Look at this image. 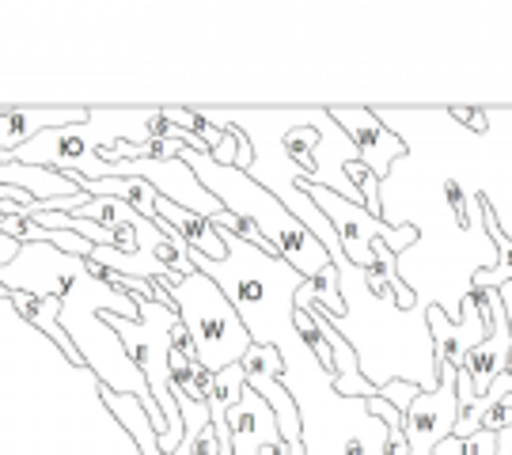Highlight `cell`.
<instances>
[{"label":"cell","mask_w":512,"mask_h":455,"mask_svg":"<svg viewBox=\"0 0 512 455\" xmlns=\"http://www.w3.org/2000/svg\"><path fill=\"white\" fill-rule=\"evenodd\" d=\"M220 239L228 247V258L224 262H209L205 255L190 251L194 270H202L228 296V304L243 319V330L251 334V346L281 349L285 338L296 342L300 334L293 327V311H296V292L304 285V277L289 262L262 255L258 247L243 243L232 232H220Z\"/></svg>","instance_id":"1"},{"label":"cell","mask_w":512,"mask_h":455,"mask_svg":"<svg viewBox=\"0 0 512 455\" xmlns=\"http://www.w3.org/2000/svg\"><path fill=\"white\" fill-rule=\"evenodd\" d=\"M179 160H183V164L198 175V182H202L205 190L224 205V213L251 220L258 232L266 236V243L274 247V255L281 258V262H289L304 281H311L315 273H323L327 266H334L330 255L323 251V243L311 236L308 228H304L270 190H262L251 175H243L236 167L213 164V156L190 152V148L179 152Z\"/></svg>","instance_id":"2"},{"label":"cell","mask_w":512,"mask_h":455,"mask_svg":"<svg viewBox=\"0 0 512 455\" xmlns=\"http://www.w3.org/2000/svg\"><path fill=\"white\" fill-rule=\"evenodd\" d=\"M167 292L175 300V315H179V323L190 334L202 368H209L217 376V372H224V368H232V364L247 357L251 334L243 330V319L228 304V296L202 270H194L183 285H175Z\"/></svg>","instance_id":"3"},{"label":"cell","mask_w":512,"mask_h":455,"mask_svg":"<svg viewBox=\"0 0 512 455\" xmlns=\"http://www.w3.org/2000/svg\"><path fill=\"white\" fill-rule=\"evenodd\" d=\"M148 110H107L88 107V122L80 126H57L38 133L35 141H27L23 148L12 152V160L23 167H46V171H57V175H69V171H80V167L92 160L95 152L114 145H137L133 141V126H145Z\"/></svg>","instance_id":"4"},{"label":"cell","mask_w":512,"mask_h":455,"mask_svg":"<svg viewBox=\"0 0 512 455\" xmlns=\"http://www.w3.org/2000/svg\"><path fill=\"white\" fill-rule=\"evenodd\" d=\"M311 201H315V209L330 220V228H334V236L342 243V255L353 270H372V243L376 239H384L387 251L391 255H403L410 243H418V228L414 224H399V228H391L384 224L380 217H372L365 213V205H353V201L338 198L334 190H323V186H300Z\"/></svg>","instance_id":"5"},{"label":"cell","mask_w":512,"mask_h":455,"mask_svg":"<svg viewBox=\"0 0 512 455\" xmlns=\"http://www.w3.org/2000/svg\"><path fill=\"white\" fill-rule=\"evenodd\" d=\"M80 277H88V262L57 251L54 243H23L19 255L0 270V285L8 292H27L35 300H65Z\"/></svg>","instance_id":"6"},{"label":"cell","mask_w":512,"mask_h":455,"mask_svg":"<svg viewBox=\"0 0 512 455\" xmlns=\"http://www.w3.org/2000/svg\"><path fill=\"white\" fill-rule=\"evenodd\" d=\"M456 376L448 368H437V387L421 391L418 399L410 402V410L403 414V437L410 455H433L440 440H448L456 433L459 421V391Z\"/></svg>","instance_id":"7"},{"label":"cell","mask_w":512,"mask_h":455,"mask_svg":"<svg viewBox=\"0 0 512 455\" xmlns=\"http://www.w3.org/2000/svg\"><path fill=\"white\" fill-rule=\"evenodd\" d=\"M330 122L346 133L353 148H357V160L376 175V179L384 182L387 171L395 167V160H403L406 156V141L403 137H395V129L387 126L384 118L376 114V110H365V107H334L327 110Z\"/></svg>","instance_id":"8"},{"label":"cell","mask_w":512,"mask_h":455,"mask_svg":"<svg viewBox=\"0 0 512 455\" xmlns=\"http://www.w3.org/2000/svg\"><path fill=\"white\" fill-rule=\"evenodd\" d=\"M425 323L433 330V353H437V368H448V372H459L463 368V357L482 342V319H478L475 304L463 296L459 304V323H452L444 308L437 304H425ZM490 334V330H486Z\"/></svg>","instance_id":"9"},{"label":"cell","mask_w":512,"mask_h":455,"mask_svg":"<svg viewBox=\"0 0 512 455\" xmlns=\"http://www.w3.org/2000/svg\"><path fill=\"white\" fill-rule=\"evenodd\" d=\"M80 122H88V107H0V164H8L12 152L38 133Z\"/></svg>","instance_id":"10"},{"label":"cell","mask_w":512,"mask_h":455,"mask_svg":"<svg viewBox=\"0 0 512 455\" xmlns=\"http://www.w3.org/2000/svg\"><path fill=\"white\" fill-rule=\"evenodd\" d=\"M228 437H232V455H258L262 448L285 444L277 433L274 410L251 387H243L239 402L228 410Z\"/></svg>","instance_id":"11"},{"label":"cell","mask_w":512,"mask_h":455,"mask_svg":"<svg viewBox=\"0 0 512 455\" xmlns=\"http://www.w3.org/2000/svg\"><path fill=\"white\" fill-rule=\"evenodd\" d=\"M156 217H164L179 232V239H183L186 247L205 255L209 262H224L228 258V247L220 239V228H213V220L198 217V213H186V209H179L175 201L160 198V194H156Z\"/></svg>","instance_id":"12"},{"label":"cell","mask_w":512,"mask_h":455,"mask_svg":"<svg viewBox=\"0 0 512 455\" xmlns=\"http://www.w3.org/2000/svg\"><path fill=\"white\" fill-rule=\"evenodd\" d=\"M80 175H57L46 167H23L16 160L0 164V186H19L31 190L35 201H57V198H76L80 194Z\"/></svg>","instance_id":"13"},{"label":"cell","mask_w":512,"mask_h":455,"mask_svg":"<svg viewBox=\"0 0 512 455\" xmlns=\"http://www.w3.org/2000/svg\"><path fill=\"white\" fill-rule=\"evenodd\" d=\"M475 209L482 213V224H486V232L490 239L497 243V251H501V262H497V270H478L475 281H471V289H501V285H512V239L501 232V224H497V213L490 198H486V190H478L475 194Z\"/></svg>","instance_id":"14"},{"label":"cell","mask_w":512,"mask_h":455,"mask_svg":"<svg viewBox=\"0 0 512 455\" xmlns=\"http://www.w3.org/2000/svg\"><path fill=\"white\" fill-rule=\"evenodd\" d=\"M315 145H319V129H315V126H293L285 137H281L285 156H289L296 167H304V175H311V171H315V164H311V152H315Z\"/></svg>","instance_id":"15"},{"label":"cell","mask_w":512,"mask_h":455,"mask_svg":"<svg viewBox=\"0 0 512 455\" xmlns=\"http://www.w3.org/2000/svg\"><path fill=\"white\" fill-rule=\"evenodd\" d=\"M433 455H497L494 433H475V437H448L437 444Z\"/></svg>","instance_id":"16"},{"label":"cell","mask_w":512,"mask_h":455,"mask_svg":"<svg viewBox=\"0 0 512 455\" xmlns=\"http://www.w3.org/2000/svg\"><path fill=\"white\" fill-rule=\"evenodd\" d=\"M421 395V387L414 380H391V383H380V399L391 402L399 414H406L410 410V402Z\"/></svg>","instance_id":"17"},{"label":"cell","mask_w":512,"mask_h":455,"mask_svg":"<svg viewBox=\"0 0 512 455\" xmlns=\"http://www.w3.org/2000/svg\"><path fill=\"white\" fill-rule=\"evenodd\" d=\"M444 201H448V209L456 213V228L467 232V224H471V205H467V194H463V186H459L456 179L444 182Z\"/></svg>","instance_id":"18"},{"label":"cell","mask_w":512,"mask_h":455,"mask_svg":"<svg viewBox=\"0 0 512 455\" xmlns=\"http://www.w3.org/2000/svg\"><path fill=\"white\" fill-rule=\"evenodd\" d=\"M509 425H512V395H505V399L497 402L494 410L482 418V433H494L497 437V433H505Z\"/></svg>","instance_id":"19"},{"label":"cell","mask_w":512,"mask_h":455,"mask_svg":"<svg viewBox=\"0 0 512 455\" xmlns=\"http://www.w3.org/2000/svg\"><path fill=\"white\" fill-rule=\"evenodd\" d=\"M448 114H452V118H459L463 126H471V129H475V133H486V129H490V118H486L482 110H471V107H452V110H448Z\"/></svg>","instance_id":"20"},{"label":"cell","mask_w":512,"mask_h":455,"mask_svg":"<svg viewBox=\"0 0 512 455\" xmlns=\"http://www.w3.org/2000/svg\"><path fill=\"white\" fill-rule=\"evenodd\" d=\"M194 455H220V444H217V433H213V425H205L198 440H194Z\"/></svg>","instance_id":"21"},{"label":"cell","mask_w":512,"mask_h":455,"mask_svg":"<svg viewBox=\"0 0 512 455\" xmlns=\"http://www.w3.org/2000/svg\"><path fill=\"white\" fill-rule=\"evenodd\" d=\"M19 247H23V243H16V239H8V236H0V270H4V266H8V262L19 255Z\"/></svg>","instance_id":"22"},{"label":"cell","mask_w":512,"mask_h":455,"mask_svg":"<svg viewBox=\"0 0 512 455\" xmlns=\"http://www.w3.org/2000/svg\"><path fill=\"white\" fill-rule=\"evenodd\" d=\"M501 376H509V380H512V346L505 349V361H501Z\"/></svg>","instance_id":"23"},{"label":"cell","mask_w":512,"mask_h":455,"mask_svg":"<svg viewBox=\"0 0 512 455\" xmlns=\"http://www.w3.org/2000/svg\"><path fill=\"white\" fill-rule=\"evenodd\" d=\"M8 296H12V292H8L4 285H0V300H8Z\"/></svg>","instance_id":"24"}]
</instances>
